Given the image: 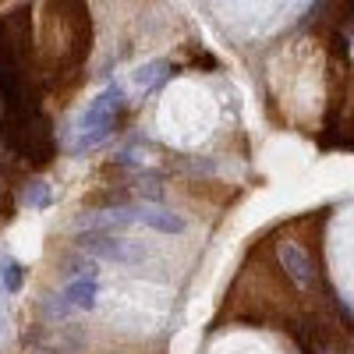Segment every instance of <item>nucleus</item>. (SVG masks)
I'll return each instance as SVG.
<instances>
[{
    "label": "nucleus",
    "instance_id": "obj_1",
    "mask_svg": "<svg viewBox=\"0 0 354 354\" xmlns=\"http://www.w3.org/2000/svg\"><path fill=\"white\" fill-rule=\"evenodd\" d=\"M121 110H124V88L121 85H106L103 93L85 106L82 121H78V138H75L71 149L82 153V149L100 145L113 131V121H117V113H121Z\"/></svg>",
    "mask_w": 354,
    "mask_h": 354
},
{
    "label": "nucleus",
    "instance_id": "obj_2",
    "mask_svg": "<svg viewBox=\"0 0 354 354\" xmlns=\"http://www.w3.org/2000/svg\"><path fill=\"white\" fill-rule=\"evenodd\" d=\"M277 259H280V266H283V273L298 283V287H312V283H315V262H312V255H308L298 241L280 238V241H277Z\"/></svg>",
    "mask_w": 354,
    "mask_h": 354
},
{
    "label": "nucleus",
    "instance_id": "obj_3",
    "mask_svg": "<svg viewBox=\"0 0 354 354\" xmlns=\"http://www.w3.org/2000/svg\"><path fill=\"white\" fill-rule=\"evenodd\" d=\"M96 298H100V277H75L61 290V308L88 312V308H96Z\"/></svg>",
    "mask_w": 354,
    "mask_h": 354
},
{
    "label": "nucleus",
    "instance_id": "obj_4",
    "mask_svg": "<svg viewBox=\"0 0 354 354\" xmlns=\"http://www.w3.org/2000/svg\"><path fill=\"white\" fill-rule=\"evenodd\" d=\"M135 223L149 227V230H160V234H185L188 230V220L177 216L170 209H156V205H138V209H131Z\"/></svg>",
    "mask_w": 354,
    "mask_h": 354
},
{
    "label": "nucleus",
    "instance_id": "obj_5",
    "mask_svg": "<svg viewBox=\"0 0 354 354\" xmlns=\"http://www.w3.org/2000/svg\"><path fill=\"white\" fill-rule=\"evenodd\" d=\"M21 202L28 205V209H50V205H53V192H50L46 181H28L21 188Z\"/></svg>",
    "mask_w": 354,
    "mask_h": 354
},
{
    "label": "nucleus",
    "instance_id": "obj_6",
    "mask_svg": "<svg viewBox=\"0 0 354 354\" xmlns=\"http://www.w3.org/2000/svg\"><path fill=\"white\" fill-rule=\"evenodd\" d=\"M167 68H170L167 61H153V64L138 68V71H135V85H138L142 93H145V88H153V85H156V82H160V78L167 75Z\"/></svg>",
    "mask_w": 354,
    "mask_h": 354
},
{
    "label": "nucleus",
    "instance_id": "obj_7",
    "mask_svg": "<svg viewBox=\"0 0 354 354\" xmlns=\"http://www.w3.org/2000/svg\"><path fill=\"white\" fill-rule=\"evenodd\" d=\"M21 280H25V270H21L15 259H8L4 266H0V283H4L8 294H18L21 290Z\"/></svg>",
    "mask_w": 354,
    "mask_h": 354
}]
</instances>
